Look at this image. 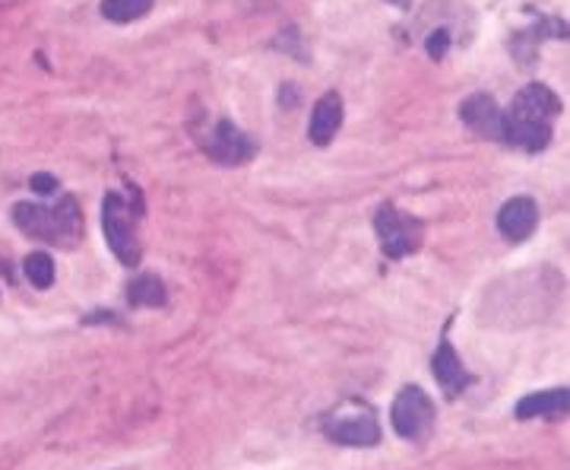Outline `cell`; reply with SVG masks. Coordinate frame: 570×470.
Wrapping results in <instances>:
<instances>
[{
    "label": "cell",
    "instance_id": "obj_1",
    "mask_svg": "<svg viewBox=\"0 0 570 470\" xmlns=\"http://www.w3.org/2000/svg\"><path fill=\"white\" fill-rule=\"evenodd\" d=\"M561 112L558 96L548 86L530 84L517 92L510 112L504 115V140L514 147H523L530 153H539L552 140V118Z\"/></svg>",
    "mask_w": 570,
    "mask_h": 470
},
{
    "label": "cell",
    "instance_id": "obj_2",
    "mask_svg": "<svg viewBox=\"0 0 570 470\" xmlns=\"http://www.w3.org/2000/svg\"><path fill=\"white\" fill-rule=\"evenodd\" d=\"M13 223L29 239H41V242L61 245V249H74L82 239V214L74 198H64L54 207L23 201L13 207Z\"/></svg>",
    "mask_w": 570,
    "mask_h": 470
},
{
    "label": "cell",
    "instance_id": "obj_3",
    "mask_svg": "<svg viewBox=\"0 0 570 470\" xmlns=\"http://www.w3.org/2000/svg\"><path fill=\"white\" fill-rule=\"evenodd\" d=\"M321 432L329 442L346 445V448H371L380 442V423L365 404H352V407H339L326 414L321 420Z\"/></svg>",
    "mask_w": 570,
    "mask_h": 470
},
{
    "label": "cell",
    "instance_id": "obj_4",
    "mask_svg": "<svg viewBox=\"0 0 570 470\" xmlns=\"http://www.w3.org/2000/svg\"><path fill=\"white\" fill-rule=\"evenodd\" d=\"M374 229H377V239H380V249L390 261H400V257L415 255L422 249V236H425V226L422 219L409 216L406 211L393 207V204H384L377 214H374Z\"/></svg>",
    "mask_w": 570,
    "mask_h": 470
},
{
    "label": "cell",
    "instance_id": "obj_5",
    "mask_svg": "<svg viewBox=\"0 0 570 470\" xmlns=\"http://www.w3.org/2000/svg\"><path fill=\"white\" fill-rule=\"evenodd\" d=\"M102 229H105V239H108V249L115 252V257L133 267L140 261V236H137V219L130 214L127 201L121 194H108L105 204H102Z\"/></svg>",
    "mask_w": 570,
    "mask_h": 470
},
{
    "label": "cell",
    "instance_id": "obj_6",
    "mask_svg": "<svg viewBox=\"0 0 570 470\" xmlns=\"http://www.w3.org/2000/svg\"><path fill=\"white\" fill-rule=\"evenodd\" d=\"M390 420L397 435H403L406 442H425L435 429V404L422 388L406 385L393 397Z\"/></svg>",
    "mask_w": 570,
    "mask_h": 470
},
{
    "label": "cell",
    "instance_id": "obj_7",
    "mask_svg": "<svg viewBox=\"0 0 570 470\" xmlns=\"http://www.w3.org/2000/svg\"><path fill=\"white\" fill-rule=\"evenodd\" d=\"M459 118L469 130H476L479 137L485 140H504V115L497 112L494 99L485 92H476L469 96L463 105H459Z\"/></svg>",
    "mask_w": 570,
    "mask_h": 470
},
{
    "label": "cell",
    "instance_id": "obj_8",
    "mask_svg": "<svg viewBox=\"0 0 570 470\" xmlns=\"http://www.w3.org/2000/svg\"><path fill=\"white\" fill-rule=\"evenodd\" d=\"M206 150H209V156H212L216 163H222V166H242V163H247V160L254 156L250 137H245L232 122H219V125L212 128V137H209Z\"/></svg>",
    "mask_w": 570,
    "mask_h": 470
},
{
    "label": "cell",
    "instance_id": "obj_9",
    "mask_svg": "<svg viewBox=\"0 0 570 470\" xmlns=\"http://www.w3.org/2000/svg\"><path fill=\"white\" fill-rule=\"evenodd\" d=\"M431 372H435V379H438V385H441L448 401H456L466 388L472 385V376H469L466 366L459 363V356H456V350H453V343H450L448 338L435 350Z\"/></svg>",
    "mask_w": 570,
    "mask_h": 470
},
{
    "label": "cell",
    "instance_id": "obj_10",
    "mask_svg": "<svg viewBox=\"0 0 570 470\" xmlns=\"http://www.w3.org/2000/svg\"><path fill=\"white\" fill-rule=\"evenodd\" d=\"M535 226H539V207L532 198H510L497 214V229L507 242H527Z\"/></svg>",
    "mask_w": 570,
    "mask_h": 470
},
{
    "label": "cell",
    "instance_id": "obj_11",
    "mask_svg": "<svg viewBox=\"0 0 570 470\" xmlns=\"http://www.w3.org/2000/svg\"><path fill=\"white\" fill-rule=\"evenodd\" d=\"M568 388H552V391H539V394L523 397L517 404L514 417L517 420H535V417H542V420H561V417H568Z\"/></svg>",
    "mask_w": 570,
    "mask_h": 470
},
{
    "label": "cell",
    "instance_id": "obj_12",
    "mask_svg": "<svg viewBox=\"0 0 570 470\" xmlns=\"http://www.w3.org/2000/svg\"><path fill=\"white\" fill-rule=\"evenodd\" d=\"M339 125H342V102H339L336 92H326L324 99L314 105V115H311V140L318 147H326L336 137Z\"/></svg>",
    "mask_w": 570,
    "mask_h": 470
},
{
    "label": "cell",
    "instance_id": "obj_13",
    "mask_svg": "<svg viewBox=\"0 0 570 470\" xmlns=\"http://www.w3.org/2000/svg\"><path fill=\"white\" fill-rule=\"evenodd\" d=\"M127 302L130 305H150V308H163L165 305V287L156 274H143L137 280H130L127 287Z\"/></svg>",
    "mask_w": 570,
    "mask_h": 470
},
{
    "label": "cell",
    "instance_id": "obj_14",
    "mask_svg": "<svg viewBox=\"0 0 570 470\" xmlns=\"http://www.w3.org/2000/svg\"><path fill=\"white\" fill-rule=\"evenodd\" d=\"M153 3L156 0H102V16L124 26V23H133V20L146 16L153 10Z\"/></svg>",
    "mask_w": 570,
    "mask_h": 470
},
{
    "label": "cell",
    "instance_id": "obj_15",
    "mask_svg": "<svg viewBox=\"0 0 570 470\" xmlns=\"http://www.w3.org/2000/svg\"><path fill=\"white\" fill-rule=\"evenodd\" d=\"M23 270L33 280V287H39V290H48L54 283V261H51V255H41V252L29 255L26 264H23Z\"/></svg>",
    "mask_w": 570,
    "mask_h": 470
},
{
    "label": "cell",
    "instance_id": "obj_16",
    "mask_svg": "<svg viewBox=\"0 0 570 470\" xmlns=\"http://www.w3.org/2000/svg\"><path fill=\"white\" fill-rule=\"evenodd\" d=\"M450 45V36H448V29H438L431 39H428V51H431V58L438 61V58H444V48Z\"/></svg>",
    "mask_w": 570,
    "mask_h": 470
},
{
    "label": "cell",
    "instance_id": "obj_17",
    "mask_svg": "<svg viewBox=\"0 0 570 470\" xmlns=\"http://www.w3.org/2000/svg\"><path fill=\"white\" fill-rule=\"evenodd\" d=\"M33 188H36L39 194H51V191L57 188V181H54L51 175H36V178H33Z\"/></svg>",
    "mask_w": 570,
    "mask_h": 470
},
{
    "label": "cell",
    "instance_id": "obj_18",
    "mask_svg": "<svg viewBox=\"0 0 570 470\" xmlns=\"http://www.w3.org/2000/svg\"><path fill=\"white\" fill-rule=\"evenodd\" d=\"M387 3H393V7H403V10H406L412 0H387Z\"/></svg>",
    "mask_w": 570,
    "mask_h": 470
}]
</instances>
